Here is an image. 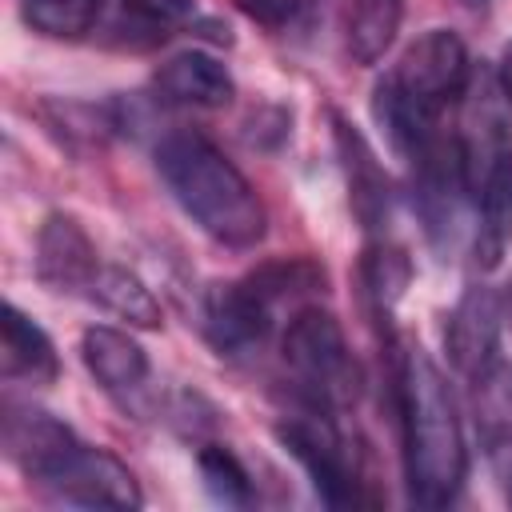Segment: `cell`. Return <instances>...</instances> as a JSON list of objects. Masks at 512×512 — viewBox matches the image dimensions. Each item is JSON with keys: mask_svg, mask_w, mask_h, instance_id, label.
<instances>
[{"mask_svg": "<svg viewBox=\"0 0 512 512\" xmlns=\"http://www.w3.org/2000/svg\"><path fill=\"white\" fill-rule=\"evenodd\" d=\"M332 140H336V156H340V168L348 180L352 216L360 220V228L380 232L388 224V212H392V184H388L380 156L372 152L364 132L340 112H332Z\"/></svg>", "mask_w": 512, "mask_h": 512, "instance_id": "11", "label": "cell"}, {"mask_svg": "<svg viewBox=\"0 0 512 512\" xmlns=\"http://www.w3.org/2000/svg\"><path fill=\"white\" fill-rule=\"evenodd\" d=\"M40 116L72 148H104L112 128H120V116L112 108L84 104V100H44Z\"/></svg>", "mask_w": 512, "mask_h": 512, "instance_id": "21", "label": "cell"}, {"mask_svg": "<svg viewBox=\"0 0 512 512\" xmlns=\"http://www.w3.org/2000/svg\"><path fill=\"white\" fill-rule=\"evenodd\" d=\"M160 180L192 224L224 248H252L264 236V204L244 172L200 132H172L156 148Z\"/></svg>", "mask_w": 512, "mask_h": 512, "instance_id": "2", "label": "cell"}, {"mask_svg": "<svg viewBox=\"0 0 512 512\" xmlns=\"http://www.w3.org/2000/svg\"><path fill=\"white\" fill-rule=\"evenodd\" d=\"M500 324H504V308L496 288L468 284L448 316L444 348L456 372L468 376L472 384H488V376L500 364Z\"/></svg>", "mask_w": 512, "mask_h": 512, "instance_id": "7", "label": "cell"}, {"mask_svg": "<svg viewBox=\"0 0 512 512\" xmlns=\"http://www.w3.org/2000/svg\"><path fill=\"white\" fill-rule=\"evenodd\" d=\"M408 280H412V260H408V252H404L396 240H388V236H372V240L364 244V252H360V288H364L372 312L388 320V312H392L396 300L404 296Z\"/></svg>", "mask_w": 512, "mask_h": 512, "instance_id": "18", "label": "cell"}, {"mask_svg": "<svg viewBox=\"0 0 512 512\" xmlns=\"http://www.w3.org/2000/svg\"><path fill=\"white\" fill-rule=\"evenodd\" d=\"M80 356L104 392H132L148 380V352L112 324H92L80 336Z\"/></svg>", "mask_w": 512, "mask_h": 512, "instance_id": "14", "label": "cell"}, {"mask_svg": "<svg viewBox=\"0 0 512 512\" xmlns=\"http://www.w3.org/2000/svg\"><path fill=\"white\" fill-rule=\"evenodd\" d=\"M396 408L412 500L424 508L452 504L468 476V448L452 388L420 344H400L396 352Z\"/></svg>", "mask_w": 512, "mask_h": 512, "instance_id": "1", "label": "cell"}, {"mask_svg": "<svg viewBox=\"0 0 512 512\" xmlns=\"http://www.w3.org/2000/svg\"><path fill=\"white\" fill-rule=\"evenodd\" d=\"M500 88H504V96H508V104H512V44H508L504 56H500Z\"/></svg>", "mask_w": 512, "mask_h": 512, "instance_id": "26", "label": "cell"}, {"mask_svg": "<svg viewBox=\"0 0 512 512\" xmlns=\"http://www.w3.org/2000/svg\"><path fill=\"white\" fill-rule=\"evenodd\" d=\"M88 292H92L112 316L128 320L132 328H160V320H164L160 300L152 296V288H148L132 268H116V264L100 268V276L92 280Z\"/></svg>", "mask_w": 512, "mask_h": 512, "instance_id": "19", "label": "cell"}, {"mask_svg": "<svg viewBox=\"0 0 512 512\" xmlns=\"http://www.w3.org/2000/svg\"><path fill=\"white\" fill-rule=\"evenodd\" d=\"M100 8H104V0H24L20 16L40 36L76 40V36L92 32V24L100 20Z\"/></svg>", "mask_w": 512, "mask_h": 512, "instance_id": "22", "label": "cell"}, {"mask_svg": "<svg viewBox=\"0 0 512 512\" xmlns=\"http://www.w3.org/2000/svg\"><path fill=\"white\" fill-rule=\"evenodd\" d=\"M492 460H496V472H500L504 496L512 500V428H508L504 436H496V444H492Z\"/></svg>", "mask_w": 512, "mask_h": 512, "instance_id": "25", "label": "cell"}, {"mask_svg": "<svg viewBox=\"0 0 512 512\" xmlns=\"http://www.w3.org/2000/svg\"><path fill=\"white\" fill-rule=\"evenodd\" d=\"M460 164L464 188L476 200V264L496 268L512 244V128L500 116L476 120L460 136Z\"/></svg>", "mask_w": 512, "mask_h": 512, "instance_id": "3", "label": "cell"}, {"mask_svg": "<svg viewBox=\"0 0 512 512\" xmlns=\"http://www.w3.org/2000/svg\"><path fill=\"white\" fill-rule=\"evenodd\" d=\"M196 0H116L108 28L124 48H152L168 40L180 24H188Z\"/></svg>", "mask_w": 512, "mask_h": 512, "instance_id": "16", "label": "cell"}, {"mask_svg": "<svg viewBox=\"0 0 512 512\" xmlns=\"http://www.w3.org/2000/svg\"><path fill=\"white\" fill-rule=\"evenodd\" d=\"M272 308L244 284H216L204 296V336L220 356H244L256 352L272 332Z\"/></svg>", "mask_w": 512, "mask_h": 512, "instance_id": "12", "label": "cell"}, {"mask_svg": "<svg viewBox=\"0 0 512 512\" xmlns=\"http://www.w3.org/2000/svg\"><path fill=\"white\" fill-rule=\"evenodd\" d=\"M244 284L276 312L280 304H292L304 308V300H312L316 292H324V268L308 256H280V260H268L260 268H252L244 276Z\"/></svg>", "mask_w": 512, "mask_h": 512, "instance_id": "17", "label": "cell"}, {"mask_svg": "<svg viewBox=\"0 0 512 512\" xmlns=\"http://www.w3.org/2000/svg\"><path fill=\"white\" fill-rule=\"evenodd\" d=\"M276 440L308 472L312 492L328 508H356V504H364V480H360L356 464L348 460L340 432L328 420L288 416V420L276 424Z\"/></svg>", "mask_w": 512, "mask_h": 512, "instance_id": "6", "label": "cell"}, {"mask_svg": "<svg viewBox=\"0 0 512 512\" xmlns=\"http://www.w3.org/2000/svg\"><path fill=\"white\" fill-rule=\"evenodd\" d=\"M52 496L68 500V504H80V508H116V512H128V508H140L144 504V492L136 484V476L128 472L124 460H116L108 448H96V444H84L64 460V468L44 484Z\"/></svg>", "mask_w": 512, "mask_h": 512, "instance_id": "9", "label": "cell"}, {"mask_svg": "<svg viewBox=\"0 0 512 512\" xmlns=\"http://www.w3.org/2000/svg\"><path fill=\"white\" fill-rule=\"evenodd\" d=\"M240 12L264 28H288L296 16H304V8L312 0H236Z\"/></svg>", "mask_w": 512, "mask_h": 512, "instance_id": "24", "label": "cell"}, {"mask_svg": "<svg viewBox=\"0 0 512 512\" xmlns=\"http://www.w3.org/2000/svg\"><path fill=\"white\" fill-rule=\"evenodd\" d=\"M100 252L72 212H48L36 232V280L48 292H80L100 276Z\"/></svg>", "mask_w": 512, "mask_h": 512, "instance_id": "10", "label": "cell"}, {"mask_svg": "<svg viewBox=\"0 0 512 512\" xmlns=\"http://www.w3.org/2000/svg\"><path fill=\"white\" fill-rule=\"evenodd\" d=\"M4 352H0V364H4V376L8 380H32V384H52L60 376V356H56V344L48 340V332L28 316L20 312L12 300L4 304Z\"/></svg>", "mask_w": 512, "mask_h": 512, "instance_id": "15", "label": "cell"}, {"mask_svg": "<svg viewBox=\"0 0 512 512\" xmlns=\"http://www.w3.org/2000/svg\"><path fill=\"white\" fill-rule=\"evenodd\" d=\"M468 48L452 28H428L424 36H416L400 64L388 72V80L420 108L428 112H444L448 104H456L468 88Z\"/></svg>", "mask_w": 512, "mask_h": 512, "instance_id": "5", "label": "cell"}, {"mask_svg": "<svg viewBox=\"0 0 512 512\" xmlns=\"http://www.w3.org/2000/svg\"><path fill=\"white\" fill-rule=\"evenodd\" d=\"M152 88L164 104H184V108H224L236 96L232 72L208 52H176L156 68Z\"/></svg>", "mask_w": 512, "mask_h": 512, "instance_id": "13", "label": "cell"}, {"mask_svg": "<svg viewBox=\"0 0 512 512\" xmlns=\"http://www.w3.org/2000/svg\"><path fill=\"white\" fill-rule=\"evenodd\" d=\"M0 444H4V456L28 480H36L44 488L64 468V460L80 448V436L60 416H52V412H44L36 404L8 400L4 416H0Z\"/></svg>", "mask_w": 512, "mask_h": 512, "instance_id": "8", "label": "cell"}, {"mask_svg": "<svg viewBox=\"0 0 512 512\" xmlns=\"http://www.w3.org/2000/svg\"><path fill=\"white\" fill-rule=\"evenodd\" d=\"M196 464H200V476L208 484V492L224 504H248L252 500V476L248 468L236 460L232 448L224 444H204L196 452Z\"/></svg>", "mask_w": 512, "mask_h": 512, "instance_id": "23", "label": "cell"}, {"mask_svg": "<svg viewBox=\"0 0 512 512\" xmlns=\"http://www.w3.org/2000/svg\"><path fill=\"white\" fill-rule=\"evenodd\" d=\"M280 356L292 380L324 408L356 400L360 372L348 352V340L336 324V316L320 304H304L292 312L284 336H280Z\"/></svg>", "mask_w": 512, "mask_h": 512, "instance_id": "4", "label": "cell"}, {"mask_svg": "<svg viewBox=\"0 0 512 512\" xmlns=\"http://www.w3.org/2000/svg\"><path fill=\"white\" fill-rule=\"evenodd\" d=\"M404 20V0H352L348 8V56L356 64H376Z\"/></svg>", "mask_w": 512, "mask_h": 512, "instance_id": "20", "label": "cell"}]
</instances>
